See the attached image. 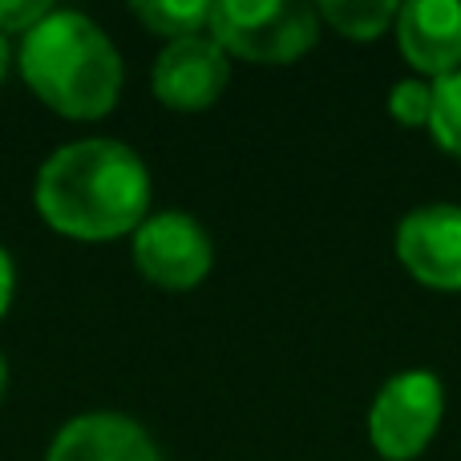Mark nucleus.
Segmentation results:
<instances>
[{
	"label": "nucleus",
	"instance_id": "6e6552de",
	"mask_svg": "<svg viewBox=\"0 0 461 461\" xmlns=\"http://www.w3.org/2000/svg\"><path fill=\"white\" fill-rule=\"evenodd\" d=\"M397 45L425 77L461 69V5L454 0H409L397 13Z\"/></svg>",
	"mask_w": 461,
	"mask_h": 461
},
{
	"label": "nucleus",
	"instance_id": "20e7f679",
	"mask_svg": "<svg viewBox=\"0 0 461 461\" xmlns=\"http://www.w3.org/2000/svg\"><path fill=\"white\" fill-rule=\"evenodd\" d=\"M446 413V389L433 373H401L384 381L368 413V438L384 461H413L425 454Z\"/></svg>",
	"mask_w": 461,
	"mask_h": 461
},
{
	"label": "nucleus",
	"instance_id": "9b49d317",
	"mask_svg": "<svg viewBox=\"0 0 461 461\" xmlns=\"http://www.w3.org/2000/svg\"><path fill=\"white\" fill-rule=\"evenodd\" d=\"M130 13L167 41L199 37L211 21V5H203V0H191V5H178V0H138V5H130Z\"/></svg>",
	"mask_w": 461,
	"mask_h": 461
},
{
	"label": "nucleus",
	"instance_id": "39448f33",
	"mask_svg": "<svg viewBox=\"0 0 461 461\" xmlns=\"http://www.w3.org/2000/svg\"><path fill=\"white\" fill-rule=\"evenodd\" d=\"M215 259L211 235L203 230L199 219L183 215V211H167V215L146 219L134 230V263L150 284L167 287V292H186V287L203 284Z\"/></svg>",
	"mask_w": 461,
	"mask_h": 461
},
{
	"label": "nucleus",
	"instance_id": "f03ea898",
	"mask_svg": "<svg viewBox=\"0 0 461 461\" xmlns=\"http://www.w3.org/2000/svg\"><path fill=\"white\" fill-rule=\"evenodd\" d=\"M21 73L53 113L94 122L118 105L122 57L86 13L53 8L21 41Z\"/></svg>",
	"mask_w": 461,
	"mask_h": 461
},
{
	"label": "nucleus",
	"instance_id": "f257e3e1",
	"mask_svg": "<svg viewBox=\"0 0 461 461\" xmlns=\"http://www.w3.org/2000/svg\"><path fill=\"white\" fill-rule=\"evenodd\" d=\"M32 199L57 235L102 243L146 223L150 175L126 142L86 138L49 154Z\"/></svg>",
	"mask_w": 461,
	"mask_h": 461
},
{
	"label": "nucleus",
	"instance_id": "dca6fc26",
	"mask_svg": "<svg viewBox=\"0 0 461 461\" xmlns=\"http://www.w3.org/2000/svg\"><path fill=\"white\" fill-rule=\"evenodd\" d=\"M8 57H13V49H8V37H0V81H5V73H8Z\"/></svg>",
	"mask_w": 461,
	"mask_h": 461
},
{
	"label": "nucleus",
	"instance_id": "4468645a",
	"mask_svg": "<svg viewBox=\"0 0 461 461\" xmlns=\"http://www.w3.org/2000/svg\"><path fill=\"white\" fill-rule=\"evenodd\" d=\"M53 13V5L49 0H0V37H8V32H32L45 16Z\"/></svg>",
	"mask_w": 461,
	"mask_h": 461
},
{
	"label": "nucleus",
	"instance_id": "f8f14e48",
	"mask_svg": "<svg viewBox=\"0 0 461 461\" xmlns=\"http://www.w3.org/2000/svg\"><path fill=\"white\" fill-rule=\"evenodd\" d=\"M429 130H433L441 150H449L454 158H461V69L449 73V77H441V81H433Z\"/></svg>",
	"mask_w": 461,
	"mask_h": 461
},
{
	"label": "nucleus",
	"instance_id": "0eeeda50",
	"mask_svg": "<svg viewBox=\"0 0 461 461\" xmlns=\"http://www.w3.org/2000/svg\"><path fill=\"white\" fill-rule=\"evenodd\" d=\"M397 259L438 292H461V207H417L397 227Z\"/></svg>",
	"mask_w": 461,
	"mask_h": 461
},
{
	"label": "nucleus",
	"instance_id": "9d476101",
	"mask_svg": "<svg viewBox=\"0 0 461 461\" xmlns=\"http://www.w3.org/2000/svg\"><path fill=\"white\" fill-rule=\"evenodd\" d=\"M320 24H328L332 32L348 41H376L381 32H389V24H397L401 5L393 0H324L316 5Z\"/></svg>",
	"mask_w": 461,
	"mask_h": 461
},
{
	"label": "nucleus",
	"instance_id": "1a4fd4ad",
	"mask_svg": "<svg viewBox=\"0 0 461 461\" xmlns=\"http://www.w3.org/2000/svg\"><path fill=\"white\" fill-rule=\"evenodd\" d=\"M45 461H162L154 438L126 413H81L53 438Z\"/></svg>",
	"mask_w": 461,
	"mask_h": 461
},
{
	"label": "nucleus",
	"instance_id": "7ed1b4c3",
	"mask_svg": "<svg viewBox=\"0 0 461 461\" xmlns=\"http://www.w3.org/2000/svg\"><path fill=\"white\" fill-rule=\"evenodd\" d=\"M207 32L227 57L287 65L320 41V13L279 0H219L211 5Z\"/></svg>",
	"mask_w": 461,
	"mask_h": 461
},
{
	"label": "nucleus",
	"instance_id": "423d86ee",
	"mask_svg": "<svg viewBox=\"0 0 461 461\" xmlns=\"http://www.w3.org/2000/svg\"><path fill=\"white\" fill-rule=\"evenodd\" d=\"M230 81V57L215 45L211 37H183V41H167V49L158 53L150 73L154 97L170 110H207L223 97Z\"/></svg>",
	"mask_w": 461,
	"mask_h": 461
},
{
	"label": "nucleus",
	"instance_id": "f3484780",
	"mask_svg": "<svg viewBox=\"0 0 461 461\" xmlns=\"http://www.w3.org/2000/svg\"><path fill=\"white\" fill-rule=\"evenodd\" d=\"M5 389H8V365H5V357H0V397H5Z\"/></svg>",
	"mask_w": 461,
	"mask_h": 461
},
{
	"label": "nucleus",
	"instance_id": "2eb2a0df",
	"mask_svg": "<svg viewBox=\"0 0 461 461\" xmlns=\"http://www.w3.org/2000/svg\"><path fill=\"white\" fill-rule=\"evenodd\" d=\"M13 287H16V271H13V259H8V251L0 247V316L8 312V303H13Z\"/></svg>",
	"mask_w": 461,
	"mask_h": 461
},
{
	"label": "nucleus",
	"instance_id": "ddd939ff",
	"mask_svg": "<svg viewBox=\"0 0 461 461\" xmlns=\"http://www.w3.org/2000/svg\"><path fill=\"white\" fill-rule=\"evenodd\" d=\"M389 113L409 130L429 126V118H433V86H425V81H397V86L389 89Z\"/></svg>",
	"mask_w": 461,
	"mask_h": 461
}]
</instances>
